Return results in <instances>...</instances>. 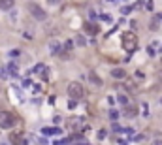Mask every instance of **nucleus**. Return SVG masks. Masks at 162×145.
<instances>
[{"label": "nucleus", "instance_id": "obj_14", "mask_svg": "<svg viewBox=\"0 0 162 145\" xmlns=\"http://www.w3.org/2000/svg\"><path fill=\"white\" fill-rule=\"evenodd\" d=\"M76 45H81V47H83V45H87L85 36H81V34H79V36H76Z\"/></svg>", "mask_w": 162, "mask_h": 145}, {"label": "nucleus", "instance_id": "obj_2", "mask_svg": "<svg viewBox=\"0 0 162 145\" xmlns=\"http://www.w3.org/2000/svg\"><path fill=\"white\" fill-rule=\"evenodd\" d=\"M83 94H85V89H83V85L81 83H77V81H72L70 85H68V96H70L72 100H79V98H83Z\"/></svg>", "mask_w": 162, "mask_h": 145}, {"label": "nucleus", "instance_id": "obj_1", "mask_svg": "<svg viewBox=\"0 0 162 145\" xmlns=\"http://www.w3.org/2000/svg\"><path fill=\"white\" fill-rule=\"evenodd\" d=\"M136 47H138V38L134 32H125L123 34V49L126 53H132L136 51Z\"/></svg>", "mask_w": 162, "mask_h": 145}, {"label": "nucleus", "instance_id": "obj_3", "mask_svg": "<svg viewBox=\"0 0 162 145\" xmlns=\"http://www.w3.org/2000/svg\"><path fill=\"white\" fill-rule=\"evenodd\" d=\"M17 125V117L10 111H0V128H11Z\"/></svg>", "mask_w": 162, "mask_h": 145}, {"label": "nucleus", "instance_id": "obj_10", "mask_svg": "<svg viewBox=\"0 0 162 145\" xmlns=\"http://www.w3.org/2000/svg\"><path fill=\"white\" fill-rule=\"evenodd\" d=\"M11 8H13V2H11V0H0V10L10 11Z\"/></svg>", "mask_w": 162, "mask_h": 145}, {"label": "nucleus", "instance_id": "obj_6", "mask_svg": "<svg viewBox=\"0 0 162 145\" xmlns=\"http://www.w3.org/2000/svg\"><path fill=\"white\" fill-rule=\"evenodd\" d=\"M117 102H119L121 106H125V108H128V106H130V98H128L126 94H123V92H121V94H117Z\"/></svg>", "mask_w": 162, "mask_h": 145}, {"label": "nucleus", "instance_id": "obj_23", "mask_svg": "<svg viewBox=\"0 0 162 145\" xmlns=\"http://www.w3.org/2000/svg\"><path fill=\"white\" fill-rule=\"evenodd\" d=\"M147 55H149V57L155 55V49H153V47H147Z\"/></svg>", "mask_w": 162, "mask_h": 145}, {"label": "nucleus", "instance_id": "obj_7", "mask_svg": "<svg viewBox=\"0 0 162 145\" xmlns=\"http://www.w3.org/2000/svg\"><path fill=\"white\" fill-rule=\"evenodd\" d=\"M85 30H87V34H98V27L94 25V23H85Z\"/></svg>", "mask_w": 162, "mask_h": 145}, {"label": "nucleus", "instance_id": "obj_5", "mask_svg": "<svg viewBox=\"0 0 162 145\" xmlns=\"http://www.w3.org/2000/svg\"><path fill=\"white\" fill-rule=\"evenodd\" d=\"M49 51H51V55H62L64 53L60 42H57V40H51L49 42Z\"/></svg>", "mask_w": 162, "mask_h": 145}, {"label": "nucleus", "instance_id": "obj_16", "mask_svg": "<svg viewBox=\"0 0 162 145\" xmlns=\"http://www.w3.org/2000/svg\"><path fill=\"white\" fill-rule=\"evenodd\" d=\"M109 119H111V121H117V119H119V111L111 109V111H109Z\"/></svg>", "mask_w": 162, "mask_h": 145}, {"label": "nucleus", "instance_id": "obj_13", "mask_svg": "<svg viewBox=\"0 0 162 145\" xmlns=\"http://www.w3.org/2000/svg\"><path fill=\"white\" fill-rule=\"evenodd\" d=\"M10 141H11L13 145H23V139H21L19 134H11V136H10Z\"/></svg>", "mask_w": 162, "mask_h": 145}, {"label": "nucleus", "instance_id": "obj_12", "mask_svg": "<svg viewBox=\"0 0 162 145\" xmlns=\"http://www.w3.org/2000/svg\"><path fill=\"white\" fill-rule=\"evenodd\" d=\"M72 47H74V40H66V42H64V47H62V49H64V53L68 55V53L72 51Z\"/></svg>", "mask_w": 162, "mask_h": 145}, {"label": "nucleus", "instance_id": "obj_18", "mask_svg": "<svg viewBox=\"0 0 162 145\" xmlns=\"http://www.w3.org/2000/svg\"><path fill=\"white\" fill-rule=\"evenodd\" d=\"M132 8H134V6H123V8H121V11L126 15V13H130V11H132Z\"/></svg>", "mask_w": 162, "mask_h": 145}, {"label": "nucleus", "instance_id": "obj_20", "mask_svg": "<svg viewBox=\"0 0 162 145\" xmlns=\"http://www.w3.org/2000/svg\"><path fill=\"white\" fill-rule=\"evenodd\" d=\"M76 106H77V102H76V100H70V102H68V108H70V109H74Z\"/></svg>", "mask_w": 162, "mask_h": 145}, {"label": "nucleus", "instance_id": "obj_9", "mask_svg": "<svg viewBox=\"0 0 162 145\" xmlns=\"http://www.w3.org/2000/svg\"><path fill=\"white\" fill-rule=\"evenodd\" d=\"M89 79L94 83V85H102V79L96 76V72H94V70H89Z\"/></svg>", "mask_w": 162, "mask_h": 145}, {"label": "nucleus", "instance_id": "obj_19", "mask_svg": "<svg viewBox=\"0 0 162 145\" xmlns=\"http://www.w3.org/2000/svg\"><path fill=\"white\" fill-rule=\"evenodd\" d=\"M106 136H107V130H106V128H102V130L98 132V138H100V139H104Z\"/></svg>", "mask_w": 162, "mask_h": 145}, {"label": "nucleus", "instance_id": "obj_27", "mask_svg": "<svg viewBox=\"0 0 162 145\" xmlns=\"http://www.w3.org/2000/svg\"><path fill=\"white\" fill-rule=\"evenodd\" d=\"M0 145H6V143H0Z\"/></svg>", "mask_w": 162, "mask_h": 145}, {"label": "nucleus", "instance_id": "obj_15", "mask_svg": "<svg viewBox=\"0 0 162 145\" xmlns=\"http://www.w3.org/2000/svg\"><path fill=\"white\" fill-rule=\"evenodd\" d=\"M125 115H126V117H134V115H136V109H132V108L128 106V108H125Z\"/></svg>", "mask_w": 162, "mask_h": 145}, {"label": "nucleus", "instance_id": "obj_25", "mask_svg": "<svg viewBox=\"0 0 162 145\" xmlns=\"http://www.w3.org/2000/svg\"><path fill=\"white\" fill-rule=\"evenodd\" d=\"M143 115H145V117H149V109H147V106H145V104H143Z\"/></svg>", "mask_w": 162, "mask_h": 145}, {"label": "nucleus", "instance_id": "obj_22", "mask_svg": "<svg viewBox=\"0 0 162 145\" xmlns=\"http://www.w3.org/2000/svg\"><path fill=\"white\" fill-rule=\"evenodd\" d=\"M10 55H11V57H19V55H21V51H19V49H13Z\"/></svg>", "mask_w": 162, "mask_h": 145}, {"label": "nucleus", "instance_id": "obj_17", "mask_svg": "<svg viewBox=\"0 0 162 145\" xmlns=\"http://www.w3.org/2000/svg\"><path fill=\"white\" fill-rule=\"evenodd\" d=\"M8 70H10V74H11V76H17V66H15V64H10Z\"/></svg>", "mask_w": 162, "mask_h": 145}, {"label": "nucleus", "instance_id": "obj_11", "mask_svg": "<svg viewBox=\"0 0 162 145\" xmlns=\"http://www.w3.org/2000/svg\"><path fill=\"white\" fill-rule=\"evenodd\" d=\"M111 76H113V77L123 79V77L126 76V72H125V70H121V68H115V70H111Z\"/></svg>", "mask_w": 162, "mask_h": 145}, {"label": "nucleus", "instance_id": "obj_4", "mask_svg": "<svg viewBox=\"0 0 162 145\" xmlns=\"http://www.w3.org/2000/svg\"><path fill=\"white\" fill-rule=\"evenodd\" d=\"M28 10H30V15H32L34 19H38V21H45V19H47V13H45V10L40 8L38 4H28Z\"/></svg>", "mask_w": 162, "mask_h": 145}, {"label": "nucleus", "instance_id": "obj_26", "mask_svg": "<svg viewBox=\"0 0 162 145\" xmlns=\"http://www.w3.org/2000/svg\"><path fill=\"white\" fill-rule=\"evenodd\" d=\"M151 145H162V139H155V141H153Z\"/></svg>", "mask_w": 162, "mask_h": 145}, {"label": "nucleus", "instance_id": "obj_21", "mask_svg": "<svg viewBox=\"0 0 162 145\" xmlns=\"http://www.w3.org/2000/svg\"><path fill=\"white\" fill-rule=\"evenodd\" d=\"M143 6H145V10H153V2H143Z\"/></svg>", "mask_w": 162, "mask_h": 145}, {"label": "nucleus", "instance_id": "obj_24", "mask_svg": "<svg viewBox=\"0 0 162 145\" xmlns=\"http://www.w3.org/2000/svg\"><path fill=\"white\" fill-rule=\"evenodd\" d=\"M113 130H115V132H123V128H121L119 125H113Z\"/></svg>", "mask_w": 162, "mask_h": 145}, {"label": "nucleus", "instance_id": "obj_8", "mask_svg": "<svg viewBox=\"0 0 162 145\" xmlns=\"http://www.w3.org/2000/svg\"><path fill=\"white\" fill-rule=\"evenodd\" d=\"M42 132L45 136H53V134H60L62 130L60 128H55V126H45V128H42Z\"/></svg>", "mask_w": 162, "mask_h": 145}]
</instances>
